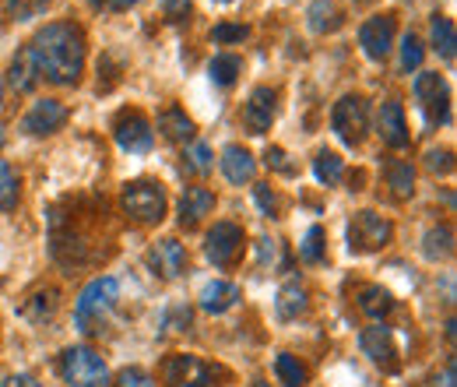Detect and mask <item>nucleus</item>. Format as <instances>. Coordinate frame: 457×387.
Masks as SVG:
<instances>
[{
	"label": "nucleus",
	"instance_id": "412c9836",
	"mask_svg": "<svg viewBox=\"0 0 457 387\" xmlns=\"http://www.w3.org/2000/svg\"><path fill=\"white\" fill-rule=\"evenodd\" d=\"M306 18H310V29H313V32H320V36L338 32V29H342V21H345L342 7H338V4H331V0H317V4H310Z\"/></svg>",
	"mask_w": 457,
	"mask_h": 387
},
{
	"label": "nucleus",
	"instance_id": "a878e982",
	"mask_svg": "<svg viewBox=\"0 0 457 387\" xmlns=\"http://www.w3.org/2000/svg\"><path fill=\"white\" fill-rule=\"evenodd\" d=\"M11 85L18 92H32L39 85V74H36V63H32L29 50H21V54L11 60Z\"/></svg>",
	"mask_w": 457,
	"mask_h": 387
},
{
	"label": "nucleus",
	"instance_id": "b1692460",
	"mask_svg": "<svg viewBox=\"0 0 457 387\" xmlns=\"http://www.w3.org/2000/svg\"><path fill=\"white\" fill-rule=\"evenodd\" d=\"M433 46L444 60H454L457 54V32L454 21L447 14H433Z\"/></svg>",
	"mask_w": 457,
	"mask_h": 387
},
{
	"label": "nucleus",
	"instance_id": "37998d69",
	"mask_svg": "<svg viewBox=\"0 0 457 387\" xmlns=\"http://www.w3.org/2000/svg\"><path fill=\"white\" fill-rule=\"evenodd\" d=\"M96 7H106V11H130L134 4H141V0H92Z\"/></svg>",
	"mask_w": 457,
	"mask_h": 387
},
{
	"label": "nucleus",
	"instance_id": "8fccbe9b",
	"mask_svg": "<svg viewBox=\"0 0 457 387\" xmlns=\"http://www.w3.org/2000/svg\"><path fill=\"white\" fill-rule=\"evenodd\" d=\"M219 4H232V0H219Z\"/></svg>",
	"mask_w": 457,
	"mask_h": 387
},
{
	"label": "nucleus",
	"instance_id": "c9c22d12",
	"mask_svg": "<svg viewBox=\"0 0 457 387\" xmlns=\"http://www.w3.org/2000/svg\"><path fill=\"white\" fill-rule=\"evenodd\" d=\"M116 387H155V377L145 374V370H137V366H127V370H120Z\"/></svg>",
	"mask_w": 457,
	"mask_h": 387
},
{
	"label": "nucleus",
	"instance_id": "cd10ccee",
	"mask_svg": "<svg viewBox=\"0 0 457 387\" xmlns=\"http://www.w3.org/2000/svg\"><path fill=\"white\" fill-rule=\"evenodd\" d=\"M239 71H243V60H239L236 54H219L215 60H212V63H208V74H212V81H215V85H222V88L236 85Z\"/></svg>",
	"mask_w": 457,
	"mask_h": 387
},
{
	"label": "nucleus",
	"instance_id": "f257e3e1",
	"mask_svg": "<svg viewBox=\"0 0 457 387\" xmlns=\"http://www.w3.org/2000/svg\"><path fill=\"white\" fill-rule=\"evenodd\" d=\"M36 74L50 85H78L85 71V32L74 21H50L36 32V39L25 46Z\"/></svg>",
	"mask_w": 457,
	"mask_h": 387
},
{
	"label": "nucleus",
	"instance_id": "79ce46f5",
	"mask_svg": "<svg viewBox=\"0 0 457 387\" xmlns=\"http://www.w3.org/2000/svg\"><path fill=\"white\" fill-rule=\"evenodd\" d=\"M451 166H454V163H451V152H447V148H444V152H429V169H433V172H436V169L447 172Z\"/></svg>",
	"mask_w": 457,
	"mask_h": 387
},
{
	"label": "nucleus",
	"instance_id": "2f4dec72",
	"mask_svg": "<svg viewBox=\"0 0 457 387\" xmlns=\"http://www.w3.org/2000/svg\"><path fill=\"white\" fill-rule=\"evenodd\" d=\"M299 257L310 261V265H317V261L324 257V229H320V225H310V229H306V236H303V243H299Z\"/></svg>",
	"mask_w": 457,
	"mask_h": 387
},
{
	"label": "nucleus",
	"instance_id": "4c0bfd02",
	"mask_svg": "<svg viewBox=\"0 0 457 387\" xmlns=\"http://www.w3.org/2000/svg\"><path fill=\"white\" fill-rule=\"evenodd\" d=\"M268 166L278 169L282 176H295V163H288L286 148H268Z\"/></svg>",
	"mask_w": 457,
	"mask_h": 387
},
{
	"label": "nucleus",
	"instance_id": "7c9ffc66",
	"mask_svg": "<svg viewBox=\"0 0 457 387\" xmlns=\"http://www.w3.org/2000/svg\"><path fill=\"white\" fill-rule=\"evenodd\" d=\"M18 198H21L18 176H14V169L0 159V212H11L18 205Z\"/></svg>",
	"mask_w": 457,
	"mask_h": 387
},
{
	"label": "nucleus",
	"instance_id": "c756f323",
	"mask_svg": "<svg viewBox=\"0 0 457 387\" xmlns=\"http://www.w3.org/2000/svg\"><path fill=\"white\" fill-rule=\"evenodd\" d=\"M275 374H278V381L286 387H303L306 384V366L292 356V352H278V359H275Z\"/></svg>",
	"mask_w": 457,
	"mask_h": 387
},
{
	"label": "nucleus",
	"instance_id": "0eeeda50",
	"mask_svg": "<svg viewBox=\"0 0 457 387\" xmlns=\"http://www.w3.org/2000/svg\"><path fill=\"white\" fill-rule=\"evenodd\" d=\"M395 236V225L377 215V212H359L355 219L348 222V247L355 254H373L380 247H387Z\"/></svg>",
	"mask_w": 457,
	"mask_h": 387
},
{
	"label": "nucleus",
	"instance_id": "58836bf2",
	"mask_svg": "<svg viewBox=\"0 0 457 387\" xmlns=\"http://www.w3.org/2000/svg\"><path fill=\"white\" fill-rule=\"evenodd\" d=\"M253 194H257V205L264 208V215H271V219H275V215H278V198L268 190V183H257V187H253Z\"/></svg>",
	"mask_w": 457,
	"mask_h": 387
},
{
	"label": "nucleus",
	"instance_id": "a211bd4d",
	"mask_svg": "<svg viewBox=\"0 0 457 387\" xmlns=\"http://www.w3.org/2000/svg\"><path fill=\"white\" fill-rule=\"evenodd\" d=\"M236 299H239V289L226 278H215L201 289V310L204 314H226L228 307H236Z\"/></svg>",
	"mask_w": 457,
	"mask_h": 387
},
{
	"label": "nucleus",
	"instance_id": "393cba45",
	"mask_svg": "<svg viewBox=\"0 0 457 387\" xmlns=\"http://www.w3.org/2000/svg\"><path fill=\"white\" fill-rule=\"evenodd\" d=\"M345 172V163L338 152H331V148H320L317 152V159H313V176L324 183V187H335L338 180H342Z\"/></svg>",
	"mask_w": 457,
	"mask_h": 387
},
{
	"label": "nucleus",
	"instance_id": "f3484780",
	"mask_svg": "<svg viewBox=\"0 0 457 387\" xmlns=\"http://www.w3.org/2000/svg\"><path fill=\"white\" fill-rule=\"evenodd\" d=\"M215 208V194L208 187H187V194L179 198V225H197L204 215H212Z\"/></svg>",
	"mask_w": 457,
	"mask_h": 387
},
{
	"label": "nucleus",
	"instance_id": "39448f33",
	"mask_svg": "<svg viewBox=\"0 0 457 387\" xmlns=\"http://www.w3.org/2000/svg\"><path fill=\"white\" fill-rule=\"evenodd\" d=\"M159 377L166 387H208L215 381V366H208L204 359L197 356H187V352H172L162 359L159 366Z\"/></svg>",
	"mask_w": 457,
	"mask_h": 387
},
{
	"label": "nucleus",
	"instance_id": "e433bc0d",
	"mask_svg": "<svg viewBox=\"0 0 457 387\" xmlns=\"http://www.w3.org/2000/svg\"><path fill=\"white\" fill-rule=\"evenodd\" d=\"M250 36V29L246 25H219L215 32H212V39L215 43H243Z\"/></svg>",
	"mask_w": 457,
	"mask_h": 387
},
{
	"label": "nucleus",
	"instance_id": "ea45409f",
	"mask_svg": "<svg viewBox=\"0 0 457 387\" xmlns=\"http://www.w3.org/2000/svg\"><path fill=\"white\" fill-rule=\"evenodd\" d=\"M162 14L170 21H183L190 14V0H162Z\"/></svg>",
	"mask_w": 457,
	"mask_h": 387
},
{
	"label": "nucleus",
	"instance_id": "2eb2a0df",
	"mask_svg": "<svg viewBox=\"0 0 457 387\" xmlns=\"http://www.w3.org/2000/svg\"><path fill=\"white\" fill-rule=\"evenodd\" d=\"M148 261H152V268H155V275L159 278H176L183 268H187V250H183V243H179V240L166 236V240L152 243Z\"/></svg>",
	"mask_w": 457,
	"mask_h": 387
},
{
	"label": "nucleus",
	"instance_id": "9d476101",
	"mask_svg": "<svg viewBox=\"0 0 457 387\" xmlns=\"http://www.w3.org/2000/svg\"><path fill=\"white\" fill-rule=\"evenodd\" d=\"M331 127L345 145H359L366 127H370V106L362 96H342L331 110Z\"/></svg>",
	"mask_w": 457,
	"mask_h": 387
},
{
	"label": "nucleus",
	"instance_id": "c85d7f7f",
	"mask_svg": "<svg viewBox=\"0 0 457 387\" xmlns=\"http://www.w3.org/2000/svg\"><path fill=\"white\" fill-rule=\"evenodd\" d=\"M387 183H391V190H395V198H411L415 194V169H411V163H401V159H395L391 166H387Z\"/></svg>",
	"mask_w": 457,
	"mask_h": 387
},
{
	"label": "nucleus",
	"instance_id": "1a4fd4ad",
	"mask_svg": "<svg viewBox=\"0 0 457 387\" xmlns=\"http://www.w3.org/2000/svg\"><path fill=\"white\" fill-rule=\"evenodd\" d=\"M415 99H419V106H422L429 123H447L451 120V88H447L444 74L422 71L415 78Z\"/></svg>",
	"mask_w": 457,
	"mask_h": 387
},
{
	"label": "nucleus",
	"instance_id": "c03bdc74",
	"mask_svg": "<svg viewBox=\"0 0 457 387\" xmlns=\"http://www.w3.org/2000/svg\"><path fill=\"white\" fill-rule=\"evenodd\" d=\"M4 387H39V381H36L32 374H14Z\"/></svg>",
	"mask_w": 457,
	"mask_h": 387
},
{
	"label": "nucleus",
	"instance_id": "a19ab883",
	"mask_svg": "<svg viewBox=\"0 0 457 387\" xmlns=\"http://www.w3.org/2000/svg\"><path fill=\"white\" fill-rule=\"evenodd\" d=\"M166 324H170L172 332H179V328H187L190 324V307H172L170 317H166Z\"/></svg>",
	"mask_w": 457,
	"mask_h": 387
},
{
	"label": "nucleus",
	"instance_id": "5701e85b",
	"mask_svg": "<svg viewBox=\"0 0 457 387\" xmlns=\"http://www.w3.org/2000/svg\"><path fill=\"white\" fill-rule=\"evenodd\" d=\"M422 243H426L422 254H426L429 261H444V257H451V250H454V229H451V225H433Z\"/></svg>",
	"mask_w": 457,
	"mask_h": 387
},
{
	"label": "nucleus",
	"instance_id": "bb28decb",
	"mask_svg": "<svg viewBox=\"0 0 457 387\" xmlns=\"http://www.w3.org/2000/svg\"><path fill=\"white\" fill-rule=\"evenodd\" d=\"M278 317H286V321H292V317H299L306 307H310V299H306V289L303 285H295V282H288L286 289L278 292Z\"/></svg>",
	"mask_w": 457,
	"mask_h": 387
},
{
	"label": "nucleus",
	"instance_id": "49530a36",
	"mask_svg": "<svg viewBox=\"0 0 457 387\" xmlns=\"http://www.w3.org/2000/svg\"><path fill=\"white\" fill-rule=\"evenodd\" d=\"M4 96H7V85H4V74H0V106H4Z\"/></svg>",
	"mask_w": 457,
	"mask_h": 387
},
{
	"label": "nucleus",
	"instance_id": "09e8293b",
	"mask_svg": "<svg viewBox=\"0 0 457 387\" xmlns=\"http://www.w3.org/2000/svg\"><path fill=\"white\" fill-rule=\"evenodd\" d=\"M355 4H370V0H355Z\"/></svg>",
	"mask_w": 457,
	"mask_h": 387
},
{
	"label": "nucleus",
	"instance_id": "aec40b11",
	"mask_svg": "<svg viewBox=\"0 0 457 387\" xmlns=\"http://www.w3.org/2000/svg\"><path fill=\"white\" fill-rule=\"evenodd\" d=\"M159 130H162V138H166V141L183 145V141H190V138H194V120L179 110V106H170V110L159 113Z\"/></svg>",
	"mask_w": 457,
	"mask_h": 387
},
{
	"label": "nucleus",
	"instance_id": "7ed1b4c3",
	"mask_svg": "<svg viewBox=\"0 0 457 387\" xmlns=\"http://www.w3.org/2000/svg\"><path fill=\"white\" fill-rule=\"evenodd\" d=\"M60 374L71 387H106L110 384V370L103 363V356L88 345H71L60 356Z\"/></svg>",
	"mask_w": 457,
	"mask_h": 387
},
{
	"label": "nucleus",
	"instance_id": "9b49d317",
	"mask_svg": "<svg viewBox=\"0 0 457 387\" xmlns=\"http://www.w3.org/2000/svg\"><path fill=\"white\" fill-rule=\"evenodd\" d=\"M395 36H398V18L395 14H373L359 29V46L370 60H384L395 46Z\"/></svg>",
	"mask_w": 457,
	"mask_h": 387
},
{
	"label": "nucleus",
	"instance_id": "20e7f679",
	"mask_svg": "<svg viewBox=\"0 0 457 387\" xmlns=\"http://www.w3.org/2000/svg\"><path fill=\"white\" fill-rule=\"evenodd\" d=\"M123 212L130 219L145 222V225H155V222L166 219V190L162 183L155 180H134L123 187Z\"/></svg>",
	"mask_w": 457,
	"mask_h": 387
},
{
	"label": "nucleus",
	"instance_id": "f03ea898",
	"mask_svg": "<svg viewBox=\"0 0 457 387\" xmlns=\"http://www.w3.org/2000/svg\"><path fill=\"white\" fill-rule=\"evenodd\" d=\"M116 299H120V282H116V278H110V275L92 278V282L81 289L78 303H74V324H78V332L81 334L103 332L106 317L113 314Z\"/></svg>",
	"mask_w": 457,
	"mask_h": 387
},
{
	"label": "nucleus",
	"instance_id": "f704fd0d",
	"mask_svg": "<svg viewBox=\"0 0 457 387\" xmlns=\"http://www.w3.org/2000/svg\"><path fill=\"white\" fill-rule=\"evenodd\" d=\"M183 159H187V166L194 169V172H208V169H212V148H208L204 141H194Z\"/></svg>",
	"mask_w": 457,
	"mask_h": 387
},
{
	"label": "nucleus",
	"instance_id": "ddd939ff",
	"mask_svg": "<svg viewBox=\"0 0 457 387\" xmlns=\"http://www.w3.org/2000/svg\"><path fill=\"white\" fill-rule=\"evenodd\" d=\"M67 106L57 99H39L32 103V110L21 116V134H32V138H46V134H57L60 127L67 123Z\"/></svg>",
	"mask_w": 457,
	"mask_h": 387
},
{
	"label": "nucleus",
	"instance_id": "72a5a7b5",
	"mask_svg": "<svg viewBox=\"0 0 457 387\" xmlns=\"http://www.w3.org/2000/svg\"><path fill=\"white\" fill-rule=\"evenodd\" d=\"M422 56H426V50H422V43H419V36H404L401 39V71H419L422 67Z\"/></svg>",
	"mask_w": 457,
	"mask_h": 387
},
{
	"label": "nucleus",
	"instance_id": "dca6fc26",
	"mask_svg": "<svg viewBox=\"0 0 457 387\" xmlns=\"http://www.w3.org/2000/svg\"><path fill=\"white\" fill-rule=\"evenodd\" d=\"M380 138H384V145H391L398 152L408 148V141H411L408 123H404V106H401L398 99H387L380 106Z\"/></svg>",
	"mask_w": 457,
	"mask_h": 387
},
{
	"label": "nucleus",
	"instance_id": "4468645a",
	"mask_svg": "<svg viewBox=\"0 0 457 387\" xmlns=\"http://www.w3.org/2000/svg\"><path fill=\"white\" fill-rule=\"evenodd\" d=\"M359 345H362V352L370 356V363H377L380 370H387V374L398 370V349H395L391 328H380V324L366 328V332L359 334Z\"/></svg>",
	"mask_w": 457,
	"mask_h": 387
},
{
	"label": "nucleus",
	"instance_id": "423d86ee",
	"mask_svg": "<svg viewBox=\"0 0 457 387\" xmlns=\"http://www.w3.org/2000/svg\"><path fill=\"white\" fill-rule=\"evenodd\" d=\"M243 247H246V236L236 222H215L204 236V254L215 268H232L243 257Z\"/></svg>",
	"mask_w": 457,
	"mask_h": 387
},
{
	"label": "nucleus",
	"instance_id": "6e6552de",
	"mask_svg": "<svg viewBox=\"0 0 457 387\" xmlns=\"http://www.w3.org/2000/svg\"><path fill=\"white\" fill-rule=\"evenodd\" d=\"M113 138L123 152L145 156L155 141V130H152V120L141 110H120L113 116Z\"/></svg>",
	"mask_w": 457,
	"mask_h": 387
},
{
	"label": "nucleus",
	"instance_id": "473e14b6",
	"mask_svg": "<svg viewBox=\"0 0 457 387\" xmlns=\"http://www.w3.org/2000/svg\"><path fill=\"white\" fill-rule=\"evenodd\" d=\"M54 310H57V292H54V289H50V292H36V296L25 303V317H29V321H46Z\"/></svg>",
	"mask_w": 457,
	"mask_h": 387
},
{
	"label": "nucleus",
	"instance_id": "de8ad7c7",
	"mask_svg": "<svg viewBox=\"0 0 457 387\" xmlns=\"http://www.w3.org/2000/svg\"><path fill=\"white\" fill-rule=\"evenodd\" d=\"M253 387H268V384H264V381H253Z\"/></svg>",
	"mask_w": 457,
	"mask_h": 387
},
{
	"label": "nucleus",
	"instance_id": "6ab92c4d",
	"mask_svg": "<svg viewBox=\"0 0 457 387\" xmlns=\"http://www.w3.org/2000/svg\"><path fill=\"white\" fill-rule=\"evenodd\" d=\"M219 163H222V172H226L228 183H250L253 180V169H257L253 156L243 145H228Z\"/></svg>",
	"mask_w": 457,
	"mask_h": 387
},
{
	"label": "nucleus",
	"instance_id": "a18cd8bd",
	"mask_svg": "<svg viewBox=\"0 0 457 387\" xmlns=\"http://www.w3.org/2000/svg\"><path fill=\"white\" fill-rule=\"evenodd\" d=\"M433 387H454V363H447V370H444V377H436Z\"/></svg>",
	"mask_w": 457,
	"mask_h": 387
},
{
	"label": "nucleus",
	"instance_id": "f8f14e48",
	"mask_svg": "<svg viewBox=\"0 0 457 387\" xmlns=\"http://www.w3.org/2000/svg\"><path fill=\"white\" fill-rule=\"evenodd\" d=\"M275 116H278V92L268 88V85L253 88L250 99H246V106H243V127L250 134H264V130H271Z\"/></svg>",
	"mask_w": 457,
	"mask_h": 387
},
{
	"label": "nucleus",
	"instance_id": "4be33fe9",
	"mask_svg": "<svg viewBox=\"0 0 457 387\" xmlns=\"http://www.w3.org/2000/svg\"><path fill=\"white\" fill-rule=\"evenodd\" d=\"M359 310H362L366 317L380 321V317H387V314L395 310V296H391L384 285H366V289L359 292Z\"/></svg>",
	"mask_w": 457,
	"mask_h": 387
}]
</instances>
